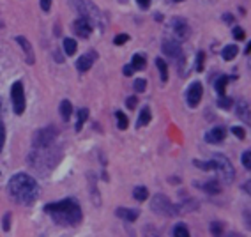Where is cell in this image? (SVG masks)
<instances>
[{
    "label": "cell",
    "instance_id": "cell-1",
    "mask_svg": "<svg viewBox=\"0 0 251 237\" xmlns=\"http://www.w3.org/2000/svg\"><path fill=\"white\" fill-rule=\"evenodd\" d=\"M45 212L58 227H76L83 218L80 204L75 198H64L60 202L46 204Z\"/></svg>",
    "mask_w": 251,
    "mask_h": 237
},
{
    "label": "cell",
    "instance_id": "cell-2",
    "mask_svg": "<svg viewBox=\"0 0 251 237\" xmlns=\"http://www.w3.org/2000/svg\"><path fill=\"white\" fill-rule=\"evenodd\" d=\"M7 191L18 204L23 206H30L39 198V186L36 179L30 177L28 174H14L7 183Z\"/></svg>",
    "mask_w": 251,
    "mask_h": 237
},
{
    "label": "cell",
    "instance_id": "cell-3",
    "mask_svg": "<svg viewBox=\"0 0 251 237\" xmlns=\"http://www.w3.org/2000/svg\"><path fill=\"white\" fill-rule=\"evenodd\" d=\"M69 4L75 11H76L80 16L87 18L90 23H92V27L98 25L101 27V13H99L98 5L94 2H90V0H69Z\"/></svg>",
    "mask_w": 251,
    "mask_h": 237
},
{
    "label": "cell",
    "instance_id": "cell-4",
    "mask_svg": "<svg viewBox=\"0 0 251 237\" xmlns=\"http://www.w3.org/2000/svg\"><path fill=\"white\" fill-rule=\"evenodd\" d=\"M212 163V170L218 174V179L223 181L225 184L233 183V177H235V170H233V165L228 158L225 154H214L211 159Z\"/></svg>",
    "mask_w": 251,
    "mask_h": 237
},
{
    "label": "cell",
    "instance_id": "cell-5",
    "mask_svg": "<svg viewBox=\"0 0 251 237\" xmlns=\"http://www.w3.org/2000/svg\"><path fill=\"white\" fill-rule=\"evenodd\" d=\"M151 209L159 216H175L179 214V206H175L170 198L163 195V193H157L154 195L152 200H151Z\"/></svg>",
    "mask_w": 251,
    "mask_h": 237
},
{
    "label": "cell",
    "instance_id": "cell-6",
    "mask_svg": "<svg viewBox=\"0 0 251 237\" xmlns=\"http://www.w3.org/2000/svg\"><path fill=\"white\" fill-rule=\"evenodd\" d=\"M11 99H13V108L16 115H22L25 112V90H23L22 81H14L11 87Z\"/></svg>",
    "mask_w": 251,
    "mask_h": 237
},
{
    "label": "cell",
    "instance_id": "cell-7",
    "mask_svg": "<svg viewBox=\"0 0 251 237\" xmlns=\"http://www.w3.org/2000/svg\"><path fill=\"white\" fill-rule=\"evenodd\" d=\"M55 138H57V130H55L53 126L45 128V130L37 131L36 136H34V147L46 149V147H50V145L53 143Z\"/></svg>",
    "mask_w": 251,
    "mask_h": 237
},
{
    "label": "cell",
    "instance_id": "cell-8",
    "mask_svg": "<svg viewBox=\"0 0 251 237\" xmlns=\"http://www.w3.org/2000/svg\"><path fill=\"white\" fill-rule=\"evenodd\" d=\"M203 89L200 81H193L191 85L188 87V92H186V99H188V105L191 108H197L200 105V99H202Z\"/></svg>",
    "mask_w": 251,
    "mask_h": 237
},
{
    "label": "cell",
    "instance_id": "cell-9",
    "mask_svg": "<svg viewBox=\"0 0 251 237\" xmlns=\"http://www.w3.org/2000/svg\"><path fill=\"white\" fill-rule=\"evenodd\" d=\"M172 28H174V34L175 37L179 41H184L189 37V32H191V28H189L188 22L184 18H174V22H172Z\"/></svg>",
    "mask_w": 251,
    "mask_h": 237
},
{
    "label": "cell",
    "instance_id": "cell-10",
    "mask_svg": "<svg viewBox=\"0 0 251 237\" xmlns=\"http://www.w3.org/2000/svg\"><path fill=\"white\" fill-rule=\"evenodd\" d=\"M163 53L168 55L172 58H179L182 55V48H180L177 39H165L163 41Z\"/></svg>",
    "mask_w": 251,
    "mask_h": 237
},
{
    "label": "cell",
    "instance_id": "cell-11",
    "mask_svg": "<svg viewBox=\"0 0 251 237\" xmlns=\"http://www.w3.org/2000/svg\"><path fill=\"white\" fill-rule=\"evenodd\" d=\"M73 28H75V32H76L78 36L85 39V37L90 36V32H92V23L87 18H83V16H80L76 22L73 23Z\"/></svg>",
    "mask_w": 251,
    "mask_h": 237
},
{
    "label": "cell",
    "instance_id": "cell-12",
    "mask_svg": "<svg viewBox=\"0 0 251 237\" xmlns=\"http://www.w3.org/2000/svg\"><path fill=\"white\" fill-rule=\"evenodd\" d=\"M16 43H18V45L22 46L23 52H25L27 64H28V66H32V64L36 62V57H34V50H32V45L28 43V39H27V37H23V36H18V37H16Z\"/></svg>",
    "mask_w": 251,
    "mask_h": 237
},
{
    "label": "cell",
    "instance_id": "cell-13",
    "mask_svg": "<svg viewBox=\"0 0 251 237\" xmlns=\"http://www.w3.org/2000/svg\"><path fill=\"white\" fill-rule=\"evenodd\" d=\"M225 136H226V131L221 128V126H218V128H212L209 133H205V142L209 143H220L225 140Z\"/></svg>",
    "mask_w": 251,
    "mask_h": 237
},
{
    "label": "cell",
    "instance_id": "cell-14",
    "mask_svg": "<svg viewBox=\"0 0 251 237\" xmlns=\"http://www.w3.org/2000/svg\"><path fill=\"white\" fill-rule=\"evenodd\" d=\"M94 58H96V53H87V55H81V57H78L76 69L80 73L89 71L90 67H92V64H94Z\"/></svg>",
    "mask_w": 251,
    "mask_h": 237
},
{
    "label": "cell",
    "instance_id": "cell-15",
    "mask_svg": "<svg viewBox=\"0 0 251 237\" xmlns=\"http://www.w3.org/2000/svg\"><path fill=\"white\" fill-rule=\"evenodd\" d=\"M117 218L124 219V221H136L138 219V211L135 209H126V207H119L115 211Z\"/></svg>",
    "mask_w": 251,
    "mask_h": 237
},
{
    "label": "cell",
    "instance_id": "cell-16",
    "mask_svg": "<svg viewBox=\"0 0 251 237\" xmlns=\"http://www.w3.org/2000/svg\"><path fill=\"white\" fill-rule=\"evenodd\" d=\"M235 113H237L241 121L250 124V105L246 101H239V105H235Z\"/></svg>",
    "mask_w": 251,
    "mask_h": 237
},
{
    "label": "cell",
    "instance_id": "cell-17",
    "mask_svg": "<svg viewBox=\"0 0 251 237\" xmlns=\"http://www.w3.org/2000/svg\"><path fill=\"white\" fill-rule=\"evenodd\" d=\"M87 119H89V110H87V108H80L76 112V124H75V130L81 131V128H83Z\"/></svg>",
    "mask_w": 251,
    "mask_h": 237
},
{
    "label": "cell",
    "instance_id": "cell-18",
    "mask_svg": "<svg viewBox=\"0 0 251 237\" xmlns=\"http://www.w3.org/2000/svg\"><path fill=\"white\" fill-rule=\"evenodd\" d=\"M237 53H239V48L235 45H228L221 50V57H223L225 60H233V58L237 57Z\"/></svg>",
    "mask_w": 251,
    "mask_h": 237
},
{
    "label": "cell",
    "instance_id": "cell-19",
    "mask_svg": "<svg viewBox=\"0 0 251 237\" xmlns=\"http://www.w3.org/2000/svg\"><path fill=\"white\" fill-rule=\"evenodd\" d=\"M71 113H73V105L69 103L68 99H64L62 103H60V117L64 119V122H68L71 119Z\"/></svg>",
    "mask_w": 251,
    "mask_h": 237
},
{
    "label": "cell",
    "instance_id": "cell-20",
    "mask_svg": "<svg viewBox=\"0 0 251 237\" xmlns=\"http://www.w3.org/2000/svg\"><path fill=\"white\" fill-rule=\"evenodd\" d=\"M131 67H133V71H142L145 67V57L144 55H133V58H131Z\"/></svg>",
    "mask_w": 251,
    "mask_h": 237
},
{
    "label": "cell",
    "instance_id": "cell-21",
    "mask_svg": "<svg viewBox=\"0 0 251 237\" xmlns=\"http://www.w3.org/2000/svg\"><path fill=\"white\" fill-rule=\"evenodd\" d=\"M62 46H64V52H66L68 55H75V53H76V41L71 39V37H64Z\"/></svg>",
    "mask_w": 251,
    "mask_h": 237
},
{
    "label": "cell",
    "instance_id": "cell-22",
    "mask_svg": "<svg viewBox=\"0 0 251 237\" xmlns=\"http://www.w3.org/2000/svg\"><path fill=\"white\" fill-rule=\"evenodd\" d=\"M133 197L138 202H145L149 198V189L145 188V186H136V188L133 189Z\"/></svg>",
    "mask_w": 251,
    "mask_h": 237
},
{
    "label": "cell",
    "instance_id": "cell-23",
    "mask_svg": "<svg viewBox=\"0 0 251 237\" xmlns=\"http://www.w3.org/2000/svg\"><path fill=\"white\" fill-rule=\"evenodd\" d=\"M156 66H157V69H159V78H161V81H168V66L163 62L161 57L156 58Z\"/></svg>",
    "mask_w": 251,
    "mask_h": 237
},
{
    "label": "cell",
    "instance_id": "cell-24",
    "mask_svg": "<svg viewBox=\"0 0 251 237\" xmlns=\"http://www.w3.org/2000/svg\"><path fill=\"white\" fill-rule=\"evenodd\" d=\"M226 83H228V76H220L218 80H216L214 87H216V92L220 96H225V89H226Z\"/></svg>",
    "mask_w": 251,
    "mask_h": 237
},
{
    "label": "cell",
    "instance_id": "cell-25",
    "mask_svg": "<svg viewBox=\"0 0 251 237\" xmlns=\"http://www.w3.org/2000/svg\"><path fill=\"white\" fill-rule=\"evenodd\" d=\"M149 122H151V110L149 108H144L142 112H140V117H138V122H136V126H147Z\"/></svg>",
    "mask_w": 251,
    "mask_h": 237
},
{
    "label": "cell",
    "instance_id": "cell-26",
    "mask_svg": "<svg viewBox=\"0 0 251 237\" xmlns=\"http://www.w3.org/2000/svg\"><path fill=\"white\" fill-rule=\"evenodd\" d=\"M203 191L207 193H220V184H218V181H207L205 184H202Z\"/></svg>",
    "mask_w": 251,
    "mask_h": 237
},
{
    "label": "cell",
    "instance_id": "cell-27",
    "mask_svg": "<svg viewBox=\"0 0 251 237\" xmlns=\"http://www.w3.org/2000/svg\"><path fill=\"white\" fill-rule=\"evenodd\" d=\"M115 119H117V126H119V130H127L129 122H127V117H126V113L115 112Z\"/></svg>",
    "mask_w": 251,
    "mask_h": 237
},
{
    "label": "cell",
    "instance_id": "cell-28",
    "mask_svg": "<svg viewBox=\"0 0 251 237\" xmlns=\"http://www.w3.org/2000/svg\"><path fill=\"white\" fill-rule=\"evenodd\" d=\"M174 234L175 237H189V230H188V227L186 225H182V223H179V225H175L174 227Z\"/></svg>",
    "mask_w": 251,
    "mask_h": 237
},
{
    "label": "cell",
    "instance_id": "cell-29",
    "mask_svg": "<svg viewBox=\"0 0 251 237\" xmlns=\"http://www.w3.org/2000/svg\"><path fill=\"white\" fill-rule=\"evenodd\" d=\"M232 105H233V101L230 98H225V96H220V98H218V106L223 108V110H228Z\"/></svg>",
    "mask_w": 251,
    "mask_h": 237
},
{
    "label": "cell",
    "instance_id": "cell-30",
    "mask_svg": "<svg viewBox=\"0 0 251 237\" xmlns=\"http://www.w3.org/2000/svg\"><path fill=\"white\" fill-rule=\"evenodd\" d=\"M242 165H244V168L251 170V151H250V149L242 152Z\"/></svg>",
    "mask_w": 251,
    "mask_h": 237
},
{
    "label": "cell",
    "instance_id": "cell-31",
    "mask_svg": "<svg viewBox=\"0 0 251 237\" xmlns=\"http://www.w3.org/2000/svg\"><path fill=\"white\" fill-rule=\"evenodd\" d=\"M133 89H135L136 92H145V89H147V81H145L144 78H138V80H135Z\"/></svg>",
    "mask_w": 251,
    "mask_h": 237
},
{
    "label": "cell",
    "instance_id": "cell-32",
    "mask_svg": "<svg viewBox=\"0 0 251 237\" xmlns=\"http://www.w3.org/2000/svg\"><path fill=\"white\" fill-rule=\"evenodd\" d=\"M211 232H212V236H221V234H223V225H221L220 221H212Z\"/></svg>",
    "mask_w": 251,
    "mask_h": 237
},
{
    "label": "cell",
    "instance_id": "cell-33",
    "mask_svg": "<svg viewBox=\"0 0 251 237\" xmlns=\"http://www.w3.org/2000/svg\"><path fill=\"white\" fill-rule=\"evenodd\" d=\"M203 58H205V53H203V52H198V55H197V71L198 73L203 71Z\"/></svg>",
    "mask_w": 251,
    "mask_h": 237
},
{
    "label": "cell",
    "instance_id": "cell-34",
    "mask_svg": "<svg viewBox=\"0 0 251 237\" xmlns=\"http://www.w3.org/2000/svg\"><path fill=\"white\" fill-rule=\"evenodd\" d=\"M129 41V36L127 34H119V36H115V39H113V45H124V43H127Z\"/></svg>",
    "mask_w": 251,
    "mask_h": 237
},
{
    "label": "cell",
    "instance_id": "cell-35",
    "mask_svg": "<svg viewBox=\"0 0 251 237\" xmlns=\"http://www.w3.org/2000/svg\"><path fill=\"white\" fill-rule=\"evenodd\" d=\"M232 133L237 136L239 140H244V136H246V133H244V130L242 128H239V126H233L232 128Z\"/></svg>",
    "mask_w": 251,
    "mask_h": 237
},
{
    "label": "cell",
    "instance_id": "cell-36",
    "mask_svg": "<svg viewBox=\"0 0 251 237\" xmlns=\"http://www.w3.org/2000/svg\"><path fill=\"white\" fill-rule=\"evenodd\" d=\"M136 105H138V101H136V98H135V96H131V98H127V99H126V106L129 108V110H133V108H135Z\"/></svg>",
    "mask_w": 251,
    "mask_h": 237
},
{
    "label": "cell",
    "instance_id": "cell-37",
    "mask_svg": "<svg viewBox=\"0 0 251 237\" xmlns=\"http://www.w3.org/2000/svg\"><path fill=\"white\" fill-rule=\"evenodd\" d=\"M235 39H244V30H242L241 27H235L233 28V34H232Z\"/></svg>",
    "mask_w": 251,
    "mask_h": 237
},
{
    "label": "cell",
    "instance_id": "cell-38",
    "mask_svg": "<svg viewBox=\"0 0 251 237\" xmlns=\"http://www.w3.org/2000/svg\"><path fill=\"white\" fill-rule=\"evenodd\" d=\"M4 142H5V130H4V124L0 122V151L4 147Z\"/></svg>",
    "mask_w": 251,
    "mask_h": 237
},
{
    "label": "cell",
    "instance_id": "cell-39",
    "mask_svg": "<svg viewBox=\"0 0 251 237\" xmlns=\"http://www.w3.org/2000/svg\"><path fill=\"white\" fill-rule=\"evenodd\" d=\"M50 7H51V0H41V9L45 11V13H48Z\"/></svg>",
    "mask_w": 251,
    "mask_h": 237
},
{
    "label": "cell",
    "instance_id": "cell-40",
    "mask_svg": "<svg viewBox=\"0 0 251 237\" xmlns=\"http://www.w3.org/2000/svg\"><path fill=\"white\" fill-rule=\"evenodd\" d=\"M9 218H11V214L7 212V214L4 216V232H7V230H9Z\"/></svg>",
    "mask_w": 251,
    "mask_h": 237
},
{
    "label": "cell",
    "instance_id": "cell-41",
    "mask_svg": "<svg viewBox=\"0 0 251 237\" xmlns=\"http://www.w3.org/2000/svg\"><path fill=\"white\" fill-rule=\"evenodd\" d=\"M136 2H138V5L142 9H147L149 5H151V0H136Z\"/></svg>",
    "mask_w": 251,
    "mask_h": 237
},
{
    "label": "cell",
    "instance_id": "cell-42",
    "mask_svg": "<svg viewBox=\"0 0 251 237\" xmlns=\"http://www.w3.org/2000/svg\"><path fill=\"white\" fill-rule=\"evenodd\" d=\"M122 73H124L126 76H131V75H133V67H131V66H124Z\"/></svg>",
    "mask_w": 251,
    "mask_h": 237
},
{
    "label": "cell",
    "instance_id": "cell-43",
    "mask_svg": "<svg viewBox=\"0 0 251 237\" xmlns=\"http://www.w3.org/2000/svg\"><path fill=\"white\" fill-rule=\"evenodd\" d=\"M250 52H251V43H250V41H248V46H246V50H244V53L250 55Z\"/></svg>",
    "mask_w": 251,
    "mask_h": 237
},
{
    "label": "cell",
    "instance_id": "cell-44",
    "mask_svg": "<svg viewBox=\"0 0 251 237\" xmlns=\"http://www.w3.org/2000/svg\"><path fill=\"white\" fill-rule=\"evenodd\" d=\"M223 18H225V22H226V23H230V22H232V16H230V14H225Z\"/></svg>",
    "mask_w": 251,
    "mask_h": 237
},
{
    "label": "cell",
    "instance_id": "cell-45",
    "mask_svg": "<svg viewBox=\"0 0 251 237\" xmlns=\"http://www.w3.org/2000/svg\"><path fill=\"white\" fill-rule=\"evenodd\" d=\"M244 191H248V193H250V181H248V183L244 184Z\"/></svg>",
    "mask_w": 251,
    "mask_h": 237
},
{
    "label": "cell",
    "instance_id": "cell-46",
    "mask_svg": "<svg viewBox=\"0 0 251 237\" xmlns=\"http://www.w3.org/2000/svg\"><path fill=\"white\" fill-rule=\"evenodd\" d=\"M174 2H182V0H174Z\"/></svg>",
    "mask_w": 251,
    "mask_h": 237
}]
</instances>
